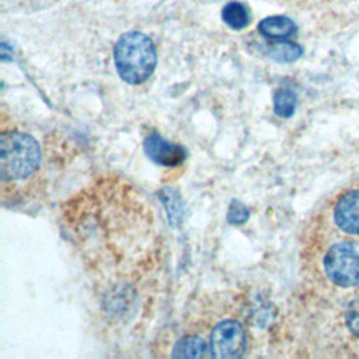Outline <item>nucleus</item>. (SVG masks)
<instances>
[{
  "mask_svg": "<svg viewBox=\"0 0 359 359\" xmlns=\"http://www.w3.org/2000/svg\"><path fill=\"white\" fill-rule=\"evenodd\" d=\"M296 24L293 20L285 15H272L264 18L258 24V31L272 39H285L292 36L296 32Z\"/></svg>",
  "mask_w": 359,
  "mask_h": 359,
  "instance_id": "7",
  "label": "nucleus"
},
{
  "mask_svg": "<svg viewBox=\"0 0 359 359\" xmlns=\"http://www.w3.org/2000/svg\"><path fill=\"white\" fill-rule=\"evenodd\" d=\"M114 62L116 72L123 81L129 84H142L156 69L157 53L154 43L143 32H126L115 43Z\"/></svg>",
  "mask_w": 359,
  "mask_h": 359,
  "instance_id": "2",
  "label": "nucleus"
},
{
  "mask_svg": "<svg viewBox=\"0 0 359 359\" xmlns=\"http://www.w3.org/2000/svg\"><path fill=\"white\" fill-rule=\"evenodd\" d=\"M247 348V332L236 320L217 323L209 338V349L213 358L234 359L241 358Z\"/></svg>",
  "mask_w": 359,
  "mask_h": 359,
  "instance_id": "4",
  "label": "nucleus"
},
{
  "mask_svg": "<svg viewBox=\"0 0 359 359\" xmlns=\"http://www.w3.org/2000/svg\"><path fill=\"white\" fill-rule=\"evenodd\" d=\"M209 355V345L199 335H187L181 338L172 351V358H205Z\"/></svg>",
  "mask_w": 359,
  "mask_h": 359,
  "instance_id": "8",
  "label": "nucleus"
},
{
  "mask_svg": "<svg viewBox=\"0 0 359 359\" xmlns=\"http://www.w3.org/2000/svg\"><path fill=\"white\" fill-rule=\"evenodd\" d=\"M248 219V209L240 201H233L227 210V222L231 224H243Z\"/></svg>",
  "mask_w": 359,
  "mask_h": 359,
  "instance_id": "14",
  "label": "nucleus"
},
{
  "mask_svg": "<svg viewBox=\"0 0 359 359\" xmlns=\"http://www.w3.org/2000/svg\"><path fill=\"white\" fill-rule=\"evenodd\" d=\"M323 268L332 285L342 289L359 286V241L334 243L324 254Z\"/></svg>",
  "mask_w": 359,
  "mask_h": 359,
  "instance_id": "3",
  "label": "nucleus"
},
{
  "mask_svg": "<svg viewBox=\"0 0 359 359\" xmlns=\"http://www.w3.org/2000/svg\"><path fill=\"white\" fill-rule=\"evenodd\" d=\"M296 94L292 90L287 88H280L275 93L273 97V109L276 115L282 118H289L293 115L294 108H296Z\"/></svg>",
  "mask_w": 359,
  "mask_h": 359,
  "instance_id": "12",
  "label": "nucleus"
},
{
  "mask_svg": "<svg viewBox=\"0 0 359 359\" xmlns=\"http://www.w3.org/2000/svg\"><path fill=\"white\" fill-rule=\"evenodd\" d=\"M158 196L163 205L165 206L168 220L171 222L172 226H178L182 222V216H184V205L181 202L180 194L172 188H165V189H161Z\"/></svg>",
  "mask_w": 359,
  "mask_h": 359,
  "instance_id": "9",
  "label": "nucleus"
},
{
  "mask_svg": "<svg viewBox=\"0 0 359 359\" xmlns=\"http://www.w3.org/2000/svg\"><path fill=\"white\" fill-rule=\"evenodd\" d=\"M222 18L233 29H243L248 25L250 21V15L245 6L238 1L227 3L222 11Z\"/></svg>",
  "mask_w": 359,
  "mask_h": 359,
  "instance_id": "10",
  "label": "nucleus"
},
{
  "mask_svg": "<svg viewBox=\"0 0 359 359\" xmlns=\"http://www.w3.org/2000/svg\"><path fill=\"white\" fill-rule=\"evenodd\" d=\"M303 53V49L292 42H275L269 43L268 55L280 63H290L299 59Z\"/></svg>",
  "mask_w": 359,
  "mask_h": 359,
  "instance_id": "11",
  "label": "nucleus"
},
{
  "mask_svg": "<svg viewBox=\"0 0 359 359\" xmlns=\"http://www.w3.org/2000/svg\"><path fill=\"white\" fill-rule=\"evenodd\" d=\"M41 164L38 142L28 133L10 129L0 136V178L3 185L29 178Z\"/></svg>",
  "mask_w": 359,
  "mask_h": 359,
  "instance_id": "1",
  "label": "nucleus"
},
{
  "mask_svg": "<svg viewBox=\"0 0 359 359\" xmlns=\"http://www.w3.org/2000/svg\"><path fill=\"white\" fill-rule=\"evenodd\" d=\"M332 222L342 234L359 240V188L338 195L332 206Z\"/></svg>",
  "mask_w": 359,
  "mask_h": 359,
  "instance_id": "5",
  "label": "nucleus"
},
{
  "mask_svg": "<svg viewBox=\"0 0 359 359\" xmlns=\"http://www.w3.org/2000/svg\"><path fill=\"white\" fill-rule=\"evenodd\" d=\"M144 151L158 165L175 167L185 158V150L175 143L167 142L158 133H150L144 139Z\"/></svg>",
  "mask_w": 359,
  "mask_h": 359,
  "instance_id": "6",
  "label": "nucleus"
},
{
  "mask_svg": "<svg viewBox=\"0 0 359 359\" xmlns=\"http://www.w3.org/2000/svg\"><path fill=\"white\" fill-rule=\"evenodd\" d=\"M344 323L349 334L359 339V292H356L346 303L344 310Z\"/></svg>",
  "mask_w": 359,
  "mask_h": 359,
  "instance_id": "13",
  "label": "nucleus"
}]
</instances>
